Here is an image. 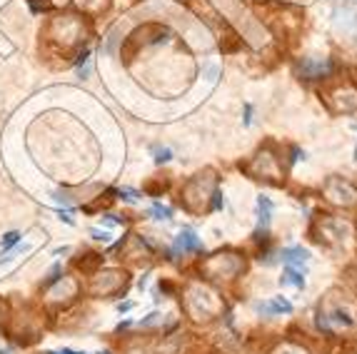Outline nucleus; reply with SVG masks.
Returning a JSON list of instances; mask_svg holds the SVG:
<instances>
[{"label":"nucleus","instance_id":"nucleus-7","mask_svg":"<svg viewBox=\"0 0 357 354\" xmlns=\"http://www.w3.org/2000/svg\"><path fill=\"white\" fill-rule=\"evenodd\" d=\"M245 270V257L235 249H222L200 262V275L208 282H232Z\"/></svg>","mask_w":357,"mask_h":354},{"label":"nucleus","instance_id":"nucleus-10","mask_svg":"<svg viewBox=\"0 0 357 354\" xmlns=\"http://www.w3.org/2000/svg\"><path fill=\"white\" fill-rule=\"evenodd\" d=\"M77 292H80V284H77V279L68 277V275H66V277L55 279V282L45 289V297H48V302H50V305H55V307H66V305H70V302L75 300Z\"/></svg>","mask_w":357,"mask_h":354},{"label":"nucleus","instance_id":"nucleus-21","mask_svg":"<svg viewBox=\"0 0 357 354\" xmlns=\"http://www.w3.org/2000/svg\"><path fill=\"white\" fill-rule=\"evenodd\" d=\"M153 215L158 220H170V210H167V207H162V205H155L153 207Z\"/></svg>","mask_w":357,"mask_h":354},{"label":"nucleus","instance_id":"nucleus-6","mask_svg":"<svg viewBox=\"0 0 357 354\" xmlns=\"http://www.w3.org/2000/svg\"><path fill=\"white\" fill-rule=\"evenodd\" d=\"M185 312L195 322H210L222 312V300L215 289L195 282L185 289Z\"/></svg>","mask_w":357,"mask_h":354},{"label":"nucleus","instance_id":"nucleus-15","mask_svg":"<svg viewBox=\"0 0 357 354\" xmlns=\"http://www.w3.org/2000/svg\"><path fill=\"white\" fill-rule=\"evenodd\" d=\"M257 309H260V312H268V314H280V312H292V305L287 300H282V297H278V300H273V302L257 305Z\"/></svg>","mask_w":357,"mask_h":354},{"label":"nucleus","instance_id":"nucleus-18","mask_svg":"<svg viewBox=\"0 0 357 354\" xmlns=\"http://www.w3.org/2000/svg\"><path fill=\"white\" fill-rule=\"evenodd\" d=\"M282 284H295V287H305L303 272H298V270H292V267H287L285 275H282Z\"/></svg>","mask_w":357,"mask_h":354},{"label":"nucleus","instance_id":"nucleus-1","mask_svg":"<svg viewBox=\"0 0 357 354\" xmlns=\"http://www.w3.org/2000/svg\"><path fill=\"white\" fill-rule=\"evenodd\" d=\"M317 325H320V330L325 332V334L352 332L357 327L355 302L337 295V292H330V295L320 302V309H317Z\"/></svg>","mask_w":357,"mask_h":354},{"label":"nucleus","instance_id":"nucleus-16","mask_svg":"<svg viewBox=\"0 0 357 354\" xmlns=\"http://www.w3.org/2000/svg\"><path fill=\"white\" fill-rule=\"evenodd\" d=\"M282 260H285L287 265H305V262H307V252L300 247L285 249V252H282Z\"/></svg>","mask_w":357,"mask_h":354},{"label":"nucleus","instance_id":"nucleus-2","mask_svg":"<svg viewBox=\"0 0 357 354\" xmlns=\"http://www.w3.org/2000/svg\"><path fill=\"white\" fill-rule=\"evenodd\" d=\"M183 205L188 213L203 215L213 207L220 205V195H218V177L213 170L197 172L192 175L183 187Z\"/></svg>","mask_w":357,"mask_h":354},{"label":"nucleus","instance_id":"nucleus-23","mask_svg":"<svg viewBox=\"0 0 357 354\" xmlns=\"http://www.w3.org/2000/svg\"><path fill=\"white\" fill-rule=\"evenodd\" d=\"M350 275H357V265H355V267H352V270H350Z\"/></svg>","mask_w":357,"mask_h":354},{"label":"nucleus","instance_id":"nucleus-12","mask_svg":"<svg viewBox=\"0 0 357 354\" xmlns=\"http://www.w3.org/2000/svg\"><path fill=\"white\" fill-rule=\"evenodd\" d=\"M330 105H333L335 112H357V90L350 88V85H342V88H335L330 93Z\"/></svg>","mask_w":357,"mask_h":354},{"label":"nucleus","instance_id":"nucleus-13","mask_svg":"<svg viewBox=\"0 0 357 354\" xmlns=\"http://www.w3.org/2000/svg\"><path fill=\"white\" fill-rule=\"evenodd\" d=\"M333 72V63L330 60H300L298 63V75L305 80H320V77H328Z\"/></svg>","mask_w":357,"mask_h":354},{"label":"nucleus","instance_id":"nucleus-14","mask_svg":"<svg viewBox=\"0 0 357 354\" xmlns=\"http://www.w3.org/2000/svg\"><path fill=\"white\" fill-rule=\"evenodd\" d=\"M200 249H203V245H200V240L190 230L180 232L178 240H175V252L188 254V252H200Z\"/></svg>","mask_w":357,"mask_h":354},{"label":"nucleus","instance_id":"nucleus-4","mask_svg":"<svg viewBox=\"0 0 357 354\" xmlns=\"http://www.w3.org/2000/svg\"><path fill=\"white\" fill-rule=\"evenodd\" d=\"M240 167H243L245 175H250L252 180H260V183H270V185H282V183H285L282 153L278 150V145H275V142L262 145V148Z\"/></svg>","mask_w":357,"mask_h":354},{"label":"nucleus","instance_id":"nucleus-22","mask_svg":"<svg viewBox=\"0 0 357 354\" xmlns=\"http://www.w3.org/2000/svg\"><path fill=\"white\" fill-rule=\"evenodd\" d=\"M18 243V232H10V235H6V247H10V245Z\"/></svg>","mask_w":357,"mask_h":354},{"label":"nucleus","instance_id":"nucleus-20","mask_svg":"<svg viewBox=\"0 0 357 354\" xmlns=\"http://www.w3.org/2000/svg\"><path fill=\"white\" fill-rule=\"evenodd\" d=\"M273 354H307L303 347H298V344H292V342H287V344H280V347L275 349Z\"/></svg>","mask_w":357,"mask_h":354},{"label":"nucleus","instance_id":"nucleus-3","mask_svg":"<svg viewBox=\"0 0 357 354\" xmlns=\"http://www.w3.org/2000/svg\"><path fill=\"white\" fill-rule=\"evenodd\" d=\"M85 38H88V25H85L83 15H75V13H63V15L50 20L48 28H45V40L63 53H70V50L80 47Z\"/></svg>","mask_w":357,"mask_h":354},{"label":"nucleus","instance_id":"nucleus-5","mask_svg":"<svg viewBox=\"0 0 357 354\" xmlns=\"http://www.w3.org/2000/svg\"><path fill=\"white\" fill-rule=\"evenodd\" d=\"M312 237L325 247L347 249L355 240V224L347 217H335V215H320L312 222Z\"/></svg>","mask_w":357,"mask_h":354},{"label":"nucleus","instance_id":"nucleus-9","mask_svg":"<svg viewBox=\"0 0 357 354\" xmlns=\"http://www.w3.org/2000/svg\"><path fill=\"white\" fill-rule=\"evenodd\" d=\"M128 289V275L123 270L93 272L90 279V295L93 297H118Z\"/></svg>","mask_w":357,"mask_h":354},{"label":"nucleus","instance_id":"nucleus-11","mask_svg":"<svg viewBox=\"0 0 357 354\" xmlns=\"http://www.w3.org/2000/svg\"><path fill=\"white\" fill-rule=\"evenodd\" d=\"M10 334L15 337V339H20V342H36L38 334H40V314L28 309L25 314L13 317Z\"/></svg>","mask_w":357,"mask_h":354},{"label":"nucleus","instance_id":"nucleus-8","mask_svg":"<svg viewBox=\"0 0 357 354\" xmlns=\"http://www.w3.org/2000/svg\"><path fill=\"white\" fill-rule=\"evenodd\" d=\"M322 195L330 205L335 207H342V210H357V187L345 180V177L340 175H333L325 180L322 185Z\"/></svg>","mask_w":357,"mask_h":354},{"label":"nucleus","instance_id":"nucleus-19","mask_svg":"<svg viewBox=\"0 0 357 354\" xmlns=\"http://www.w3.org/2000/svg\"><path fill=\"white\" fill-rule=\"evenodd\" d=\"M80 3V8L88 13H100L107 8V0H77Z\"/></svg>","mask_w":357,"mask_h":354},{"label":"nucleus","instance_id":"nucleus-17","mask_svg":"<svg viewBox=\"0 0 357 354\" xmlns=\"http://www.w3.org/2000/svg\"><path fill=\"white\" fill-rule=\"evenodd\" d=\"M85 257H88V260H77V267H80L83 272H90V275H93V272H96L98 267H100V262H102V260H100V254L88 252Z\"/></svg>","mask_w":357,"mask_h":354}]
</instances>
